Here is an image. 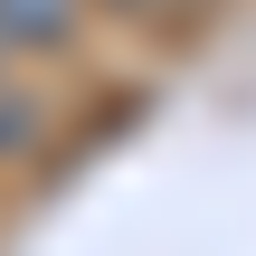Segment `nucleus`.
Returning <instances> with one entry per match:
<instances>
[{"mask_svg":"<svg viewBox=\"0 0 256 256\" xmlns=\"http://www.w3.org/2000/svg\"><path fill=\"white\" fill-rule=\"evenodd\" d=\"M66 38H76V0H0V48L10 57L66 48Z\"/></svg>","mask_w":256,"mask_h":256,"instance_id":"nucleus-1","label":"nucleus"},{"mask_svg":"<svg viewBox=\"0 0 256 256\" xmlns=\"http://www.w3.org/2000/svg\"><path fill=\"white\" fill-rule=\"evenodd\" d=\"M28 124H38V104L10 86V48H0V152H19V142H28Z\"/></svg>","mask_w":256,"mask_h":256,"instance_id":"nucleus-2","label":"nucleus"},{"mask_svg":"<svg viewBox=\"0 0 256 256\" xmlns=\"http://www.w3.org/2000/svg\"><path fill=\"white\" fill-rule=\"evenodd\" d=\"M114 10H162V0H114Z\"/></svg>","mask_w":256,"mask_h":256,"instance_id":"nucleus-3","label":"nucleus"}]
</instances>
